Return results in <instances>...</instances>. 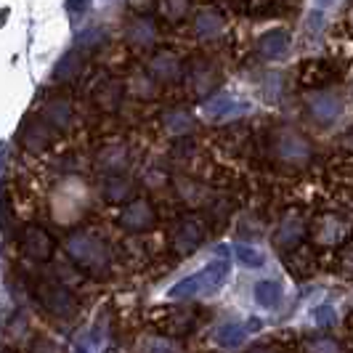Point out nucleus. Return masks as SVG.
Instances as JSON below:
<instances>
[{
    "instance_id": "0eeeda50",
    "label": "nucleus",
    "mask_w": 353,
    "mask_h": 353,
    "mask_svg": "<svg viewBox=\"0 0 353 353\" xmlns=\"http://www.w3.org/2000/svg\"><path fill=\"white\" fill-rule=\"evenodd\" d=\"M53 139H56V133L51 130V125L46 123L40 114H30L21 128H19V136L17 141L21 146V152L27 154V157H46L48 152L53 149Z\"/></svg>"
},
{
    "instance_id": "e433bc0d",
    "label": "nucleus",
    "mask_w": 353,
    "mask_h": 353,
    "mask_svg": "<svg viewBox=\"0 0 353 353\" xmlns=\"http://www.w3.org/2000/svg\"><path fill=\"white\" fill-rule=\"evenodd\" d=\"M90 8V0H67V11L70 14H83Z\"/></svg>"
},
{
    "instance_id": "5701e85b",
    "label": "nucleus",
    "mask_w": 353,
    "mask_h": 353,
    "mask_svg": "<svg viewBox=\"0 0 353 353\" xmlns=\"http://www.w3.org/2000/svg\"><path fill=\"white\" fill-rule=\"evenodd\" d=\"M35 335H37L35 327L30 324L27 314H17V316H11V321L6 324V345L8 348H17L19 353L27 351V345L32 343Z\"/></svg>"
},
{
    "instance_id": "f3484780",
    "label": "nucleus",
    "mask_w": 353,
    "mask_h": 353,
    "mask_svg": "<svg viewBox=\"0 0 353 353\" xmlns=\"http://www.w3.org/2000/svg\"><path fill=\"white\" fill-rule=\"evenodd\" d=\"M245 112H248V104L234 99L231 93H215L210 99H205V104H202V114L212 123H223V120L239 117Z\"/></svg>"
},
{
    "instance_id": "a878e982",
    "label": "nucleus",
    "mask_w": 353,
    "mask_h": 353,
    "mask_svg": "<svg viewBox=\"0 0 353 353\" xmlns=\"http://www.w3.org/2000/svg\"><path fill=\"white\" fill-rule=\"evenodd\" d=\"M343 223L337 218H319L316 226H314V242L321 245V248H330V245H337L343 239Z\"/></svg>"
},
{
    "instance_id": "ea45409f",
    "label": "nucleus",
    "mask_w": 353,
    "mask_h": 353,
    "mask_svg": "<svg viewBox=\"0 0 353 353\" xmlns=\"http://www.w3.org/2000/svg\"><path fill=\"white\" fill-rule=\"evenodd\" d=\"M319 3H327V0H319Z\"/></svg>"
},
{
    "instance_id": "b1692460",
    "label": "nucleus",
    "mask_w": 353,
    "mask_h": 353,
    "mask_svg": "<svg viewBox=\"0 0 353 353\" xmlns=\"http://www.w3.org/2000/svg\"><path fill=\"white\" fill-rule=\"evenodd\" d=\"M305 234H308L305 221L298 218V215H290V218H284L282 223H279V229L274 234V245L279 250H292L305 239Z\"/></svg>"
},
{
    "instance_id": "dca6fc26",
    "label": "nucleus",
    "mask_w": 353,
    "mask_h": 353,
    "mask_svg": "<svg viewBox=\"0 0 353 353\" xmlns=\"http://www.w3.org/2000/svg\"><path fill=\"white\" fill-rule=\"evenodd\" d=\"M146 72L157 80V85H173L178 80H183V61H181L178 53L162 48L149 59Z\"/></svg>"
},
{
    "instance_id": "a211bd4d",
    "label": "nucleus",
    "mask_w": 353,
    "mask_h": 353,
    "mask_svg": "<svg viewBox=\"0 0 353 353\" xmlns=\"http://www.w3.org/2000/svg\"><path fill=\"white\" fill-rule=\"evenodd\" d=\"M83 72H85V51L70 48V51L56 61V67H53V83L70 85V83H74Z\"/></svg>"
},
{
    "instance_id": "9d476101",
    "label": "nucleus",
    "mask_w": 353,
    "mask_h": 353,
    "mask_svg": "<svg viewBox=\"0 0 353 353\" xmlns=\"http://www.w3.org/2000/svg\"><path fill=\"white\" fill-rule=\"evenodd\" d=\"M183 80H186V88L192 90V96L196 99H205L210 96L212 90L218 88L221 83V72L212 64L210 59H192L189 64H183Z\"/></svg>"
},
{
    "instance_id": "f257e3e1",
    "label": "nucleus",
    "mask_w": 353,
    "mask_h": 353,
    "mask_svg": "<svg viewBox=\"0 0 353 353\" xmlns=\"http://www.w3.org/2000/svg\"><path fill=\"white\" fill-rule=\"evenodd\" d=\"M90 208V189L80 178V173L72 176H59L56 183L46 189L43 196V212L56 226H77Z\"/></svg>"
},
{
    "instance_id": "2f4dec72",
    "label": "nucleus",
    "mask_w": 353,
    "mask_h": 353,
    "mask_svg": "<svg viewBox=\"0 0 353 353\" xmlns=\"http://www.w3.org/2000/svg\"><path fill=\"white\" fill-rule=\"evenodd\" d=\"M178 194H181V199H186L189 205H199V202L205 199V189H202L199 183H194V181L181 178V181H178Z\"/></svg>"
},
{
    "instance_id": "39448f33",
    "label": "nucleus",
    "mask_w": 353,
    "mask_h": 353,
    "mask_svg": "<svg viewBox=\"0 0 353 353\" xmlns=\"http://www.w3.org/2000/svg\"><path fill=\"white\" fill-rule=\"evenodd\" d=\"M268 146H271L274 159H279L282 165H290V168H301L314 154L308 139L303 133H298V130H292V128H276L271 133V143Z\"/></svg>"
},
{
    "instance_id": "6ab92c4d",
    "label": "nucleus",
    "mask_w": 353,
    "mask_h": 353,
    "mask_svg": "<svg viewBox=\"0 0 353 353\" xmlns=\"http://www.w3.org/2000/svg\"><path fill=\"white\" fill-rule=\"evenodd\" d=\"M159 123H162V130L168 136H173V139H186V136H192L196 130L194 114L189 109H181V106H173V109L162 112Z\"/></svg>"
},
{
    "instance_id": "473e14b6",
    "label": "nucleus",
    "mask_w": 353,
    "mask_h": 353,
    "mask_svg": "<svg viewBox=\"0 0 353 353\" xmlns=\"http://www.w3.org/2000/svg\"><path fill=\"white\" fill-rule=\"evenodd\" d=\"M24 353H64V348L48 335H35L32 337V343L27 345V351Z\"/></svg>"
},
{
    "instance_id": "7c9ffc66",
    "label": "nucleus",
    "mask_w": 353,
    "mask_h": 353,
    "mask_svg": "<svg viewBox=\"0 0 353 353\" xmlns=\"http://www.w3.org/2000/svg\"><path fill=\"white\" fill-rule=\"evenodd\" d=\"M236 261L239 263H245L248 268H261V265L265 263V255L261 252V250L250 248V245H236Z\"/></svg>"
},
{
    "instance_id": "58836bf2",
    "label": "nucleus",
    "mask_w": 353,
    "mask_h": 353,
    "mask_svg": "<svg viewBox=\"0 0 353 353\" xmlns=\"http://www.w3.org/2000/svg\"><path fill=\"white\" fill-rule=\"evenodd\" d=\"M343 143H345L348 149H353V133H345V136H343Z\"/></svg>"
},
{
    "instance_id": "423d86ee",
    "label": "nucleus",
    "mask_w": 353,
    "mask_h": 353,
    "mask_svg": "<svg viewBox=\"0 0 353 353\" xmlns=\"http://www.w3.org/2000/svg\"><path fill=\"white\" fill-rule=\"evenodd\" d=\"M229 276V261L223 255V261H212L210 265H205L199 274L194 276H186L183 282H178L173 290H170V298H194V295H205V292H212L218 290L221 284L226 282Z\"/></svg>"
},
{
    "instance_id": "6e6552de",
    "label": "nucleus",
    "mask_w": 353,
    "mask_h": 353,
    "mask_svg": "<svg viewBox=\"0 0 353 353\" xmlns=\"http://www.w3.org/2000/svg\"><path fill=\"white\" fill-rule=\"evenodd\" d=\"M117 223L128 234H143V231L154 229L157 210L146 196H130L128 202H123V208L117 212Z\"/></svg>"
},
{
    "instance_id": "1a4fd4ad",
    "label": "nucleus",
    "mask_w": 353,
    "mask_h": 353,
    "mask_svg": "<svg viewBox=\"0 0 353 353\" xmlns=\"http://www.w3.org/2000/svg\"><path fill=\"white\" fill-rule=\"evenodd\" d=\"M37 114L51 125V130L59 136V133H70L72 130L77 109H74V101L67 93H51V96H46V101L37 109Z\"/></svg>"
},
{
    "instance_id": "f8f14e48",
    "label": "nucleus",
    "mask_w": 353,
    "mask_h": 353,
    "mask_svg": "<svg viewBox=\"0 0 353 353\" xmlns=\"http://www.w3.org/2000/svg\"><path fill=\"white\" fill-rule=\"evenodd\" d=\"M125 43L130 46V48H136V51H149V48H154L159 40V24L154 17H149V14H136V17L128 19V24H125Z\"/></svg>"
},
{
    "instance_id": "4c0bfd02",
    "label": "nucleus",
    "mask_w": 353,
    "mask_h": 353,
    "mask_svg": "<svg viewBox=\"0 0 353 353\" xmlns=\"http://www.w3.org/2000/svg\"><path fill=\"white\" fill-rule=\"evenodd\" d=\"M250 353H279V351H276V348H263V345H261V348H252Z\"/></svg>"
},
{
    "instance_id": "f03ea898",
    "label": "nucleus",
    "mask_w": 353,
    "mask_h": 353,
    "mask_svg": "<svg viewBox=\"0 0 353 353\" xmlns=\"http://www.w3.org/2000/svg\"><path fill=\"white\" fill-rule=\"evenodd\" d=\"M61 250H64L67 261L77 265L88 279H104V276L112 274L114 255H112L109 242L96 229H85L80 223L72 226L64 234Z\"/></svg>"
},
{
    "instance_id": "20e7f679",
    "label": "nucleus",
    "mask_w": 353,
    "mask_h": 353,
    "mask_svg": "<svg viewBox=\"0 0 353 353\" xmlns=\"http://www.w3.org/2000/svg\"><path fill=\"white\" fill-rule=\"evenodd\" d=\"M56 239L48 226L30 221V223H21L19 229V252H21V261L30 265H46L53 261L56 255Z\"/></svg>"
},
{
    "instance_id": "7ed1b4c3",
    "label": "nucleus",
    "mask_w": 353,
    "mask_h": 353,
    "mask_svg": "<svg viewBox=\"0 0 353 353\" xmlns=\"http://www.w3.org/2000/svg\"><path fill=\"white\" fill-rule=\"evenodd\" d=\"M30 292H32V303L43 316H48L56 324H72L80 316V298L77 292L70 290L67 284L51 279L43 268L35 274V279L30 282Z\"/></svg>"
},
{
    "instance_id": "aec40b11",
    "label": "nucleus",
    "mask_w": 353,
    "mask_h": 353,
    "mask_svg": "<svg viewBox=\"0 0 353 353\" xmlns=\"http://www.w3.org/2000/svg\"><path fill=\"white\" fill-rule=\"evenodd\" d=\"M136 192V183L125 173H117V176H104L101 183H99V196L109 202V205H123L128 202Z\"/></svg>"
},
{
    "instance_id": "72a5a7b5",
    "label": "nucleus",
    "mask_w": 353,
    "mask_h": 353,
    "mask_svg": "<svg viewBox=\"0 0 353 353\" xmlns=\"http://www.w3.org/2000/svg\"><path fill=\"white\" fill-rule=\"evenodd\" d=\"M305 353H343L332 337H314L305 343Z\"/></svg>"
},
{
    "instance_id": "cd10ccee",
    "label": "nucleus",
    "mask_w": 353,
    "mask_h": 353,
    "mask_svg": "<svg viewBox=\"0 0 353 353\" xmlns=\"http://www.w3.org/2000/svg\"><path fill=\"white\" fill-rule=\"evenodd\" d=\"M106 40H109V35H106L104 27H85V30H80L77 32V37H74V48H80V51H96V48H101V46H106Z\"/></svg>"
},
{
    "instance_id": "9b49d317",
    "label": "nucleus",
    "mask_w": 353,
    "mask_h": 353,
    "mask_svg": "<svg viewBox=\"0 0 353 353\" xmlns=\"http://www.w3.org/2000/svg\"><path fill=\"white\" fill-rule=\"evenodd\" d=\"M305 112L316 125H332L343 114V96L330 88L311 90L305 96Z\"/></svg>"
},
{
    "instance_id": "2eb2a0df",
    "label": "nucleus",
    "mask_w": 353,
    "mask_h": 353,
    "mask_svg": "<svg viewBox=\"0 0 353 353\" xmlns=\"http://www.w3.org/2000/svg\"><path fill=\"white\" fill-rule=\"evenodd\" d=\"M170 242H173L176 255H181V258L192 255V252L205 242V223H202L199 218H194V215L181 218V221L176 223V229H173Z\"/></svg>"
},
{
    "instance_id": "c756f323",
    "label": "nucleus",
    "mask_w": 353,
    "mask_h": 353,
    "mask_svg": "<svg viewBox=\"0 0 353 353\" xmlns=\"http://www.w3.org/2000/svg\"><path fill=\"white\" fill-rule=\"evenodd\" d=\"M245 335H248V330H245L242 324L229 321V324H223V327L218 330V343L226 345V348H236V345L245 340Z\"/></svg>"
},
{
    "instance_id": "c9c22d12",
    "label": "nucleus",
    "mask_w": 353,
    "mask_h": 353,
    "mask_svg": "<svg viewBox=\"0 0 353 353\" xmlns=\"http://www.w3.org/2000/svg\"><path fill=\"white\" fill-rule=\"evenodd\" d=\"M340 265H343V274H345L348 279H353V248L345 250V255H343Z\"/></svg>"
},
{
    "instance_id": "393cba45",
    "label": "nucleus",
    "mask_w": 353,
    "mask_h": 353,
    "mask_svg": "<svg viewBox=\"0 0 353 353\" xmlns=\"http://www.w3.org/2000/svg\"><path fill=\"white\" fill-rule=\"evenodd\" d=\"M157 88H159L157 80H154L146 70L133 72L130 80L125 83V93H130V96H136V99H141V101L154 99V96H157Z\"/></svg>"
},
{
    "instance_id": "c85d7f7f",
    "label": "nucleus",
    "mask_w": 353,
    "mask_h": 353,
    "mask_svg": "<svg viewBox=\"0 0 353 353\" xmlns=\"http://www.w3.org/2000/svg\"><path fill=\"white\" fill-rule=\"evenodd\" d=\"M255 301H258V305H263V308L279 305L282 303V287H279V282L263 279V282L255 284Z\"/></svg>"
},
{
    "instance_id": "4be33fe9",
    "label": "nucleus",
    "mask_w": 353,
    "mask_h": 353,
    "mask_svg": "<svg viewBox=\"0 0 353 353\" xmlns=\"http://www.w3.org/2000/svg\"><path fill=\"white\" fill-rule=\"evenodd\" d=\"M290 43H292V37L290 32L284 30V27H276V30H268L263 35L258 37V53L268 59V61H276V59H284L287 53H290Z\"/></svg>"
},
{
    "instance_id": "ddd939ff",
    "label": "nucleus",
    "mask_w": 353,
    "mask_h": 353,
    "mask_svg": "<svg viewBox=\"0 0 353 353\" xmlns=\"http://www.w3.org/2000/svg\"><path fill=\"white\" fill-rule=\"evenodd\" d=\"M130 168V149L123 141H109L96 149L93 154V170L101 176H117Z\"/></svg>"
},
{
    "instance_id": "bb28decb",
    "label": "nucleus",
    "mask_w": 353,
    "mask_h": 353,
    "mask_svg": "<svg viewBox=\"0 0 353 353\" xmlns=\"http://www.w3.org/2000/svg\"><path fill=\"white\" fill-rule=\"evenodd\" d=\"M159 19L168 24H181L192 11V0H157Z\"/></svg>"
},
{
    "instance_id": "f704fd0d",
    "label": "nucleus",
    "mask_w": 353,
    "mask_h": 353,
    "mask_svg": "<svg viewBox=\"0 0 353 353\" xmlns=\"http://www.w3.org/2000/svg\"><path fill=\"white\" fill-rule=\"evenodd\" d=\"M316 324L319 327H330V324H335V311H332L330 305L316 308Z\"/></svg>"
},
{
    "instance_id": "412c9836",
    "label": "nucleus",
    "mask_w": 353,
    "mask_h": 353,
    "mask_svg": "<svg viewBox=\"0 0 353 353\" xmlns=\"http://www.w3.org/2000/svg\"><path fill=\"white\" fill-rule=\"evenodd\" d=\"M192 27H194V35L199 40H215V37L223 35V30H226V19L223 14L218 11V8H199L194 14V21H192Z\"/></svg>"
},
{
    "instance_id": "4468645a",
    "label": "nucleus",
    "mask_w": 353,
    "mask_h": 353,
    "mask_svg": "<svg viewBox=\"0 0 353 353\" xmlns=\"http://www.w3.org/2000/svg\"><path fill=\"white\" fill-rule=\"evenodd\" d=\"M123 99H125V83L117 80V77H112V74L99 77L93 83V88H90V101H93V106L99 112H104V114H114L123 106Z\"/></svg>"
}]
</instances>
